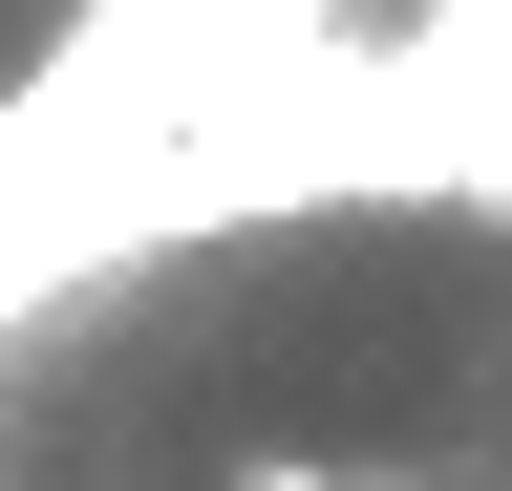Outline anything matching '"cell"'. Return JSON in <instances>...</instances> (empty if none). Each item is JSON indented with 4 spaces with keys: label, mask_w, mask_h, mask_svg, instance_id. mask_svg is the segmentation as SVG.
Here are the masks:
<instances>
[{
    "label": "cell",
    "mask_w": 512,
    "mask_h": 491,
    "mask_svg": "<svg viewBox=\"0 0 512 491\" xmlns=\"http://www.w3.org/2000/svg\"><path fill=\"white\" fill-rule=\"evenodd\" d=\"M214 491H363V470H320V449H256V470H214Z\"/></svg>",
    "instance_id": "cell-1"
}]
</instances>
